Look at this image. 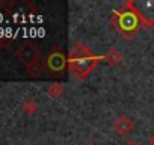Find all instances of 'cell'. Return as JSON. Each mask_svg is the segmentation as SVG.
Masks as SVG:
<instances>
[{
  "label": "cell",
  "instance_id": "cell-1",
  "mask_svg": "<svg viewBox=\"0 0 154 145\" xmlns=\"http://www.w3.org/2000/svg\"><path fill=\"white\" fill-rule=\"evenodd\" d=\"M104 56L101 54H95L94 57H79V59H68V69L69 72L79 80H83L89 76V72L100 63V60H103Z\"/></svg>",
  "mask_w": 154,
  "mask_h": 145
},
{
  "label": "cell",
  "instance_id": "cell-2",
  "mask_svg": "<svg viewBox=\"0 0 154 145\" xmlns=\"http://www.w3.org/2000/svg\"><path fill=\"white\" fill-rule=\"evenodd\" d=\"M115 15L118 17V29L124 35L128 36L137 30L139 20L136 11H121V12H115Z\"/></svg>",
  "mask_w": 154,
  "mask_h": 145
},
{
  "label": "cell",
  "instance_id": "cell-3",
  "mask_svg": "<svg viewBox=\"0 0 154 145\" xmlns=\"http://www.w3.org/2000/svg\"><path fill=\"white\" fill-rule=\"evenodd\" d=\"M39 54H41V50H39V47H38L36 44H33V42H24V44H21V45L17 48V51H15L17 59L21 60V62L26 63V65H29V63L38 60V59H39Z\"/></svg>",
  "mask_w": 154,
  "mask_h": 145
},
{
  "label": "cell",
  "instance_id": "cell-4",
  "mask_svg": "<svg viewBox=\"0 0 154 145\" xmlns=\"http://www.w3.org/2000/svg\"><path fill=\"white\" fill-rule=\"evenodd\" d=\"M66 63H68V57H65V54L60 50H53L45 59V66L50 71H53L54 74L62 71L66 66Z\"/></svg>",
  "mask_w": 154,
  "mask_h": 145
},
{
  "label": "cell",
  "instance_id": "cell-5",
  "mask_svg": "<svg viewBox=\"0 0 154 145\" xmlns=\"http://www.w3.org/2000/svg\"><path fill=\"white\" fill-rule=\"evenodd\" d=\"M133 127H134V124H133L131 118L127 116V115H121L113 121V130L119 136H127L133 130Z\"/></svg>",
  "mask_w": 154,
  "mask_h": 145
},
{
  "label": "cell",
  "instance_id": "cell-6",
  "mask_svg": "<svg viewBox=\"0 0 154 145\" xmlns=\"http://www.w3.org/2000/svg\"><path fill=\"white\" fill-rule=\"evenodd\" d=\"M95 54L92 53V50L88 47V45H85V44H82V42H79V44H75L71 50H69V53H68V59H79V57H94Z\"/></svg>",
  "mask_w": 154,
  "mask_h": 145
},
{
  "label": "cell",
  "instance_id": "cell-7",
  "mask_svg": "<svg viewBox=\"0 0 154 145\" xmlns=\"http://www.w3.org/2000/svg\"><path fill=\"white\" fill-rule=\"evenodd\" d=\"M104 56V60L110 65V66H116V65H119L121 62H122V59H124V56H122V53L119 51V50H116V48H110L106 54H103Z\"/></svg>",
  "mask_w": 154,
  "mask_h": 145
},
{
  "label": "cell",
  "instance_id": "cell-8",
  "mask_svg": "<svg viewBox=\"0 0 154 145\" xmlns=\"http://www.w3.org/2000/svg\"><path fill=\"white\" fill-rule=\"evenodd\" d=\"M26 68H27L29 76L36 79V77H41L42 71H44V68H45V63H44L41 59H38V60H35V62H32V63L26 65Z\"/></svg>",
  "mask_w": 154,
  "mask_h": 145
},
{
  "label": "cell",
  "instance_id": "cell-9",
  "mask_svg": "<svg viewBox=\"0 0 154 145\" xmlns=\"http://www.w3.org/2000/svg\"><path fill=\"white\" fill-rule=\"evenodd\" d=\"M45 91H47V94H48L51 98H59V97L63 95L65 86H63L62 83H59V82H53V83H50V85L47 86Z\"/></svg>",
  "mask_w": 154,
  "mask_h": 145
},
{
  "label": "cell",
  "instance_id": "cell-10",
  "mask_svg": "<svg viewBox=\"0 0 154 145\" xmlns=\"http://www.w3.org/2000/svg\"><path fill=\"white\" fill-rule=\"evenodd\" d=\"M21 109H23L24 113H27V115H33V113L38 110V104H36L33 100H26V101L23 103Z\"/></svg>",
  "mask_w": 154,
  "mask_h": 145
},
{
  "label": "cell",
  "instance_id": "cell-11",
  "mask_svg": "<svg viewBox=\"0 0 154 145\" xmlns=\"http://www.w3.org/2000/svg\"><path fill=\"white\" fill-rule=\"evenodd\" d=\"M124 145H139V143H137L136 140H127V142H125Z\"/></svg>",
  "mask_w": 154,
  "mask_h": 145
},
{
  "label": "cell",
  "instance_id": "cell-12",
  "mask_svg": "<svg viewBox=\"0 0 154 145\" xmlns=\"http://www.w3.org/2000/svg\"><path fill=\"white\" fill-rule=\"evenodd\" d=\"M149 145H154V134L149 137Z\"/></svg>",
  "mask_w": 154,
  "mask_h": 145
},
{
  "label": "cell",
  "instance_id": "cell-13",
  "mask_svg": "<svg viewBox=\"0 0 154 145\" xmlns=\"http://www.w3.org/2000/svg\"><path fill=\"white\" fill-rule=\"evenodd\" d=\"M85 145H98V143H97V142H86Z\"/></svg>",
  "mask_w": 154,
  "mask_h": 145
}]
</instances>
